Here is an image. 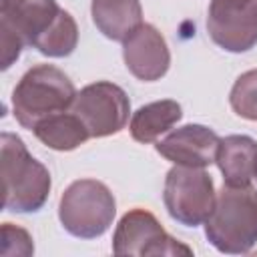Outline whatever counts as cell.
Wrapping results in <instances>:
<instances>
[{"mask_svg":"<svg viewBox=\"0 0 257 257\" xmlns=\"http://www.w3.org/2000/svg\"><path fill=\"white\" fill-rule=\"evenodd\" d=\"M205 237L227 255L249 253L257 243V189L251 185H223L207 217Z\"/></svg>","mask_w":257,"mask_h":257,"instance_id":"6da1fadb","label":"cell"},{"mask_svg":"<svg viewBox=\"0 0 257 257\" xmlns=\"http://www.w3.org/2000/svg\"><path fill=\"white\" fill-rule=\"evenodd\" d=\"M4 209L12 213H36L50 195V173L36 161L24 141L14 133L0 135Z\"/></svg>","mask_w":257,"mask_h":257,"instance_id":"7a4b0ae2","label":"cell"},{"mask_svg":"<svg viewBox=\"0 0 257 257\" xmlns=\"http://www.w3.org/2000/svg\"><path fill=\"white\" fill-rule=\"evenodd\" d=\"M76 88L72 80L52 64L28 68L12 90V112L20 126L32 131L42 118L72 108Z\"/></svg>","mask_w":257,"mask_h":257,"instance_id":"3957f363","label":"cell"},{"mask_svg":"<svg viewBox=\"0 0 257 257\" xmlns=\"http://www.w3.org/2000/svg\"><path fill=\"white\" fill-rule=\"evenodd\" d=\"M56 0H0L2 70H8L24 46H38L62 18Z\"/></svg>","mask_w":257,"mask_h":257,"instance_id":"277c9868","label":"cell"},{"mask_svg":"<svg viewBox=\"0 0 257 257\" xmlns=\"http://www.w3.org/2000/svg\"><path fill=\"white\" fill-rule=\"evenodd\" d=\"M114 215V195L96 179H78L70 183L58 203V219L64 231L78 239H96L104 235Z\"/></svg>","mask_w":257,"mask_h":257,"instance_id":"5b68a950","label":"cell"},{"mask_svg":"<svg viewBox=\"0 0 257 257\" xmlns=\"http://www.w3.org/2000/svg\"><path fill=\"white\" fill-rule=\"evenodd\" d=\"M163 201L177 223L185 227H199L211 215L217 191L205 169L175 165L165 177Z\"/></svg>","mask_w":257,"mask_h":257,"instance_id":"8992f818","label":"cell"},{"mask_svg":"<svg viewBox=\"0 0 257 257\" xmlns=\"http://www.w3.org/2000/svg\"><path fill=\"white\" fill-rule=\"evenodd\" d=\"M112 253L135 257H191L193 249L171 237L151 211L137 207L120 217L112 235Z\"/></svg>","mask_w":257,"mask_h":257,"instance_id":"52a82bcc","label":"cell"},{"mask_svg":"<svg viewBox=\"0 0 257 257\" xmlns=\"http://www.w3.org/2000/svg\"><path fill=\"white\" fill-rule=\"evenodd\" d=\"M72 112L84 122L92 139L120 133L131 114V100L126 92L108 80L86 84L76 92Z\"/></svg>","mask_w":257,"mask_h":257,"instance_id":"ba28073f","label":"cell"},{"mask_svg":"<svg viewBox=\"0 0 257 257\" xmlns=\"http://www.w3.org/2000/svg\"><path fill=\"white\" fill-rule=\"evenodd\" d=\"M207 32L225 52L251 50L257 44V0H211Z\"/></svg>","mask_w":257,"mask_h":257,"instance_id":"9c48e42d","label":"cell"},{"mask_svg":"<svg viewBox=\"0 0 257 257\" xmlns=\"http://www.w3.org/2000/svg\"><path fill=\"white\" fill-rule=\"evenodd\" d=\"M122 58L128 72L143 82L161 80L171 66V52L165 36L147 22L137 26L122 40Z\"/></svg>","mask_w":257,"mask_h":257,"instance_id":"30bf717a","label":"cell"},{"mask_svg":"<svg viewBox=\"0 0 257 257\" xmlns=\"http://www.w3.org/2000/svg\"><path fill=\"white\" fill-rule=\"evenodd\" d=\"M219 137L205 124H185L171 131L165 139L157 141L155 149L173 165L183 167H209L215 163Z\"/></svg>","mask_w":257,"mask_h":257,"instance_id":"8fae6325","label":"cell"},{"mask_svg":"<svg viewBox=\"0 0 257 257\" xmlns=\"http://www.w3.org/2000/svg\"><path fill=\"white\" fill-rule=\"evenodd\" d=\"M215 163L225 185H251L257 177V141L247 135H229L219 139Z\"/></svg>","mask_w":257,"mask_h":257,"instance_id":"7c38bea8","label":"cell"},{"mask_svg":"<svg viewBox=\"0 0 257 257\" xmlns=\"http://www.w3.org/2000/svg\"><path fill=\"white\" fill-rule=\"evenodd\" d=\"M90 16L104 38L122 42L143 24V6L141 0H92Z\"/></svg>","mask_w":257,"mask_h":257,"instance_id":"4fadbf2b","label":"cell"},{"mask_svg":"<svg viewBox=\"0 0 257 257\" xmlns=\"http://www.w3.org/2000/svg\"><path fill=\"white\" fill-rule=\"evenodd\" d=\"M181 118H183V108L177 100L165 98L143 104L131 116V124H128L131 137L143 145L153 143L163 133H169V128H173Z\"/></svg>","mask_w":257,"mask_h":257,"instance_id":"5bb4252c","label":"cell"},{"mask_svg":"<svg viewBox=\"0 0 257 257\" xmlns=\"http://www.w3.org/2000/svg\"><path fill=\"white\" fill-rule=\"evenodd\" d=\"M34 137L52 151H74L90 139L88 128L74 112H58L42 118L34 128Z\"/></svg>","mask_w":257,"mask_h":257,"instance_id":"9a60e30c","label":"cell"},{"mask_svg":"<svg viewBox=\"0 0 257 257\" xmlns=\"http://www.w3.org/2000/svg\"><path fill=\"white\" fill-rule=\"evenodd\" d=\"M229 104L237 116L257 120V68L243 72L235 80L229 92Z\"/></svg>","mask_w":257,"mask_h":257,"instance_id":"2e32d148","label":"cell"},{"mask_svg":"<svg viewBox=\"0 0 257 257\" xmlns=\"http://www.w3.org/2000/svg\"><path fill=\"white\" fill-rule=\"evenodd\" d=\"M2 255L12 257V255H22L28 257L34 253V243L32 237L26 229L12 225V223H2Z\"/></svg>","mask_w":257,"mask_h":257,"instance_id":"e0dca14e","label":"cell"},{"mask_svg":"<svg viewBox=\"0 0 257 257\" xmlns=\"http://www.w3.org/2000/svg\"><path fill=\"white\" fill-rule=\"evenodd\" d=\"M255 179H257V177H255Z\"/></svg>","mask_w":257,"mask_h":257,"instance_id":"ac0fdd59","label":"cell"}]
</instances>
